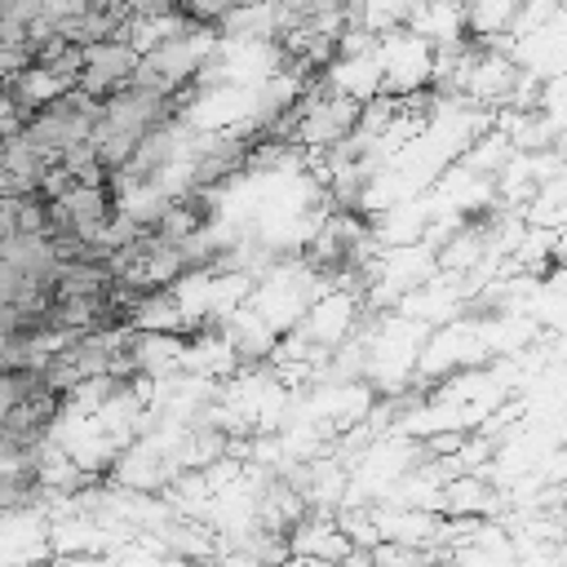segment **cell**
I'll return each instance as SVG.
<instances>
[{
    "mask_svg": "<svg viewBox=\"0 0 567 567\" xmlns=\"http://www.w3.org/2000/svg\"><path fill=\"white\" fill-rule=\"evenodd\" d=\"M377 58L385 71V93H394V97H416V93H425V84H434L439 49H434V40L416 35L412 27H385L377 40Z\"/></svg>",
    "mask_w": 567,
    "mask_h": 567,
    "instance_id": "obj_1",
    "label": "cell"
},
{
    "mask_svg": "<svg viewBox=\"0 0 567 567\" xmlns=\"http://www.w3.org/2000/svg\"><path fill=\"white\" fill-rule=\"evenodd\" d=\"M53 558V518L40 501L4 505L0 523V567H35Z\"/></svg>",
    "mask_w": 567,
    "mask_h": 567,
    "instance_id": "obj_2",
    "label": "cell"
},
{
    "mask_svg": "<svg viewBox=\"0 0 567 567\" xmlns=\"http://www.w3.org/2000/svg\"><path fill=\"white\" fill-rule=\"evenodd\" d=\"M354 323H359V297H354V288H337V284H332V288L306 310L301 332H306L315 346L332 350V346L350 341Z\"/></svg>",
    "mask_w": 567,
    "mask_h": 567,
    "instance_id": "obj_3",
    "label": "cell"
},
{
    "mask_svg": "<svg viewBox=\"0 0 567 567\" xmlns=\"http://www.w3.org/2000/svg\"><path fill=\"white\" fill-rule=\"evenodd\" d=\"M323 80H328L337 93L354 97V102H372V97L385 93V71H381L377 49H368V53H337V58L328 62V75H323Z\"/></svg>",
    "mask_w": 567,
    "mask_h": 567,
    "instance_id": "obj_4",
    "label": "cell"
},
{
    "mask_svg": "<svg viewBox=\"0 0 567 567\" xmlns=\"http://www.w3.org/2000/svg\"><path fill=\"white\" fill-rule=\"evenodd\" d=\"M182 368L199 372V377H213V381H230L244 368V359H239V350L230 346V337L221 328H199L186 341V363Z\"/></svg>",
    "mask_w": 567,
    "mask_h": 567,
    "instance_id": "obj_5",
    "label": "cell"
},
{
    "mask_svg": "<svg viewBox=\"0 0 567 567\" xmlns=\"http://www.w3.org/2000/svg\"><path fill=\"white\" fill-rule=\"evenodd\" d=\"M217 328L230 337V346H235V350H239V359H248V363L270 359V354H275V346H279V332L270 328V319H266L252 301H248V306H239L235 315H226Z\"/></svg>",
    "mask_w": 567,
    "mask_h": 567,
    "instance_id": "obj_6",
    "label": "cell"
},
{
    "mask_svg": "<svg viewBox=\"0 0 567 567\" xmlns=\"http://www.w3.org/2000/svg\"><path fill=\"white\" fill-rule=\"evenodd\" d=\"M71 93H75V80L62 75V71H53L49 62H31L27 71H18L9 80V97H18L31 115L44 111V106H53V102H62V97H71Z\"/></svg>",
    "mask_w": 567,
    "mask_h": 567,
    "instance_id": "obj_7",
    "label": "cell"
},
{
    "mask_svg": "<svg viewBox=\"0 0 567 567\" xmlns=\"http://www.w3.org/2000/svg\"><path fill=\"white\" fill-rule=\"evenodd\" d=\"M133 359H137V372L146 377H173V372H186V337L182 332H137L133 337Z\"/></svg>",
    "mask_w": 567,
    "mask_h": 567,
    "instance_id": "obj_8",
    "label": "cell"
},
{
    "mask_svg": "<svg viewBox=\"0 0 567 567\" xmlns=\"http://www.w3.org/2000/svg\"><path fill=\"white\" fill-rule=\"evenodd\" d=\"M128 323H133L137 332H190V319L182 315V306H177V297H173L168 288L137 297Z\"/></svg>",
    "mask_w": 567,
    "mask_h": 567,
    "instance_id": "obj_9",
    "label": "cell"
},
{
    "mask_svg": "<svg viewBox=\"0 0 567 567\" xmlns=\"http://www.w3.org/2000/svg\"><path fill=\"white\" fill-rule=\"evenodd\" d=\"M168 292L177 297V306L190 319V328H204L213 319V266H190Z\"/></svg>",
    "mask_w": 567,
    "mask_h": 567,
    "instance_id": "obj_10",
    "label": "cell"
},
{
    "mask_svg": "<svg viewBox=\"0 0 567 567\" xmlns=\"http://www.w3.org/2000/svg\"><path fill=\"white\" fill-rule=\"evenodd\" d=\"M518 18H523V0H470V35L483 44L509 35Z\"/></svg>",
    "mask_w": 567,
    "mask_h": 567,
    "instance_id": "obj_11",
    "label": "cell"
},
{
    "mask_svg": "<svg viewBox=\"0 0 567 567\" xmlns=\"http://www.w3.org/2000/svg\"><path fill=\"white\" fill-rule=\"evenodd\" d=\"M49 567H111L106 554H53Z\"/></svg>",
    "mask_w": 567,
    "mask_h": 567,
    "instance_id": "obj_12",
    "label": "cell"
},
{
    "mask_svg": "<svg viewBox=\"0 0 567 567\" xmlns=\"http://www.w3.org/2000/svg\"><path fill=\"white\" fill-rule=\"evenodd\" d=\"M279 567H328V563L323 558H306V554H288Z\"/></svg>",
    "mask_w": 567,
    "mask_h": 567,
    "instance_id": "obj_13",
    "label": "cell"
}]
</instances>
